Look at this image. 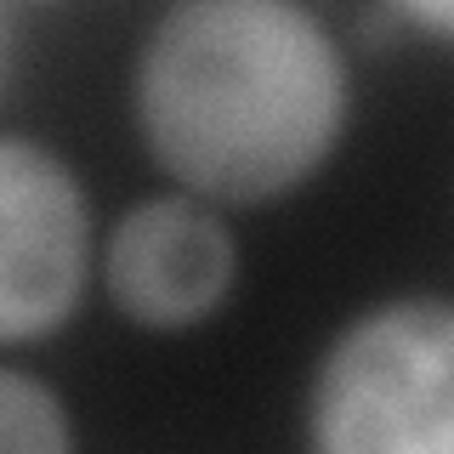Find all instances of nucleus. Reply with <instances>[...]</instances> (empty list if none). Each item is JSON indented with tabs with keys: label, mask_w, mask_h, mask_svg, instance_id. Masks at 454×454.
<instances>
[{
	"label": "nucleus",
	"mask_w": 454,
	"mask_h": 454,
	"mask_svg": "<svg viewBox=\"0 0 454 454\" xmlns=\"http://www.w3.org/2000/svg\"><path fill=\"white\" fill-rule=\"evenodd\" d=\"M97 284L131 330L182 335L210 324L239 284V239L210 199L182 188L125 205L97 245Z\"/></svg>",
	"instance_id": "nucleus-4"
},
{
	"label": "nucleus",
	"mask_w": 454,
	"mask_h": 454,
	"mask_svg": "<svg viewBox=\"0 0 454 454\" xmlns=\"http://www.w3.org/2000/svg\"><path fill=\"white\" fill-rule=\"evenodd\" d=\"M97 273L80 170L28 131H0V352L68 330Z\"/></svg>",
	"instance_id": "nucleus-3"
},
{
	"label": "nucleus",
	"mask_w": 454,
	"mask_h": 454,
	"mask_svg": "<svg viewBox=\"0 0 454 454\" xmlns=\"http://www.w3.org/2000/svg\"><path fill=\"white\" fill-rule=\"evenodd\" d=\"M403 28H415L426 40H443L454 46V0H380Z\"/></svg>",
	"instance_id": "nucleus-6"
},
{
	"label": "nucleus",
	"mask_w": 454,
	"mask_h": 454,
	"mask_svg": "<svg viewBox=\"0 0 454 454\" xmlns=\"http://www.w3.org/2000/svg\"><path fill=\"white\" fill-rule=\"evenodd\" d=\"M148 165L216 210L301 193L352 131V57L301 0H170L131 57Z\"/></svg>",
	"instance_id": "nucleus-1"
},
{
	"label": "nucleus",
	"mask_w": 454,
	"mask_h": 454,
	"mask_svg": "<svg viewBox=\"0 0 454 454\" xmlns=\"http://www.w3.org/2000/svg\"><path fill=\"white\" fill-rule=\"evenodd\" d=\"M12 74V18H6V0H0V85Z\"/></svg>",
	"instance_id": "nucleus-7"
},
{
	"label": "nucleus",
	"mask_w": 454,
	"mask_h": 454,
	"mask_svg": "<svg viewBox=\"0 0 454 454\" xmlns=\"http://www.w3.org/2000/svg\"><path fill=\"white\" fill-rule=\"evenodd\" d=\"M74 443L68 397L46 375L0 364V454H68Z\"/></svg>",
	"instance_id": "nucleus-5"
},
{
	"label": "nucleus",
	"mask_w": 454,
	"mask_h": 454,
	"mask_svg": "<svg viewBox=\"0 0 454 454\" xmlns=\"http://www.w3.org/2000/svg\"><path fill=\"white\" fill-rule=\"evenodd\" d=\"M318 454H454V295H380L335 324L301 392Z\"/></svg>",
	"instance_id": "nucleus-2"
}]
</instances>
